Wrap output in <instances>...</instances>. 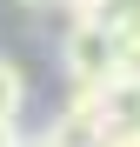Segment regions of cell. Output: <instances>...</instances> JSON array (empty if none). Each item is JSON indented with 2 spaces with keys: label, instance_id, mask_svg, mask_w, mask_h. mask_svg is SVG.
<instances>
[{
  "label": "cell",
  "instance_id": "1",
  "mask_svg": "<svg viewBox=\"0 0 140 147\" xmlns=\"http://www.w3.org/2000/svg\"><path fill=\"white\" fill-rule=\"evenodd\" d=\"M60 74H67V87H107L113 80V34L100 20H74V27H67Z\"/></svg>",
  "mask_w": 140,
  "mask_h": 147
},
{
  "label": "cell",
  "instance_id": "7",
  "mask_svg": "<svg viewBox=\"0 0 140 147\" xmlns=\"http://www.w3.org/2000/svg\"><path fill=\"white\" fill-rule=\"evenodd\" d=\"M27 7H60V0H27Z\"/></svg>",
  "mask_w": 140,
  "mask_h": 147
},
{
  "label": "cell",
  "instance_id": "2",
  "mask_svg": "<svg viewBox=\"0 0 140 147\" xmlns=\"http://www.w3.org/2000/svg\"><path fill=\"white\" fill-rule=\"evenodd\" d=\"M74 20H100L107 34H140V0H80Z\"/></svg>",
  "mask_w": 140,
  "mask_h": 147
},
{
  "label": "cell",
  "instance_id": "5",
  "mask_svg": "<svg viewBox=\"0 0 140 147\" xmlns=\"http://www.w3.org/2000/svg\"><path fill=\"white\" fill-rule=\"evenodd\" d=\"M13 147H60V140H54V134H47V127H40V134H20Z\"/></svg>",
  "mask_w": 140,
  "mask_h": 147
},
{
  "label": "cell",
  "instance_id": "4",
  "mask_svg": "<svg viewBox=\"0 0 140 147\" xmlns=\"http://www.w3.org/2000/svg\"><path fill=\"white\" fill-rule=\"evenodd\" d=\"M113 80L140 87V34H113Z\"/></svg>",
  "mask_w": 140,
  "mask_h": 147
},
{
  "label": "cell",
  "instance_id": "6",
  "mask_svg": "<svg viewBox=\"0 0 140 147\" xmlns=\"http://www.w3.org/2000/svg\"><path fill=\"white\" fill-rule=\"evenodd\" d=\"M20 140V120H0V147H13Z\"/></svg>",
  "mask_w": 140,
  "mask_h": 147
},
{
  "label": "cell",
  "instance_id": "3",
  "mask_svg": "<svg viewBox=\"0 0 140 147\" xmlns=\"http://www.w3.org/2000/svg\"><path fill=\"white\" fill-rule=\"evenodd\" d=\"M20 114H27V74L0 60V120H20Z\"/></svg>",
  "mask_w": 140,
  "mask_h": 147
}]
</instances>
